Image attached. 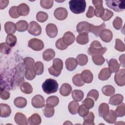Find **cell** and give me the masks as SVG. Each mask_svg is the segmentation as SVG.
Instances as JSON below:
<instances>
[{"mask_svg":"<svg viewBox=\"0 0 125 125\" xmlns=\"http://www.w3.org/2000/svg\"><path fill=\"white\" fill-rule=\"evenodd\" d=\"M69 8L74 14H80L84 12L86 1L84 0H72L69 1Z\"/></svg>","mask_w":125,"mask_h":125,"instance_id":"1","label":"cell"},{"mask_svg":"<svg viewBox=\"0 0 125 125\" xmlns=\"http://www.w3.org/2000/svg\"><path fill=\"white\" fill-rule=\"evenodd\" d=\"M43 91L47 94L55 93L58 89V83L57 82L52 79H46L42 84Z\"/></svg>","mask_w":125,"mask_h":125,"instance_id":"2","label":"cell"},{"mask_svg":"<svg viewBox=\"0 0 125 125\" xmlns=\"http://www.w3.org/2000/svg\"><path fill=\"white\" fill-rule=\"evenodd\" d=\"M63 68V62L62 60L59 58L54 59L53 65L48 68L49 73L55 77L59 76Z\"/></svg>","mask_w":125,"mask_h":125,"instance_id":"3","label":"cell"},{"mask_svg":"<svg viewBox=\"0 0 125 125\" xmlns=\"http://www.w3.org/2000/svg\"><path fill=\"white\" fill-rule=\"evenodd\" d=\"M107 6L114 11L119 12L123 11L125 9V1L108 0H105Z\"/></svg>","mask_w":125,"mask_h":125,"instance_id":"4","label":"cell"},{"mask_svg":"<svg viewBox=\"0 0 125 125\" xmlns=\"http://www.w3.org/2000/svg\"><path fill=\"white\" fill-rule=\"evenodd\" d=\"M28 32L33 36H38L41 34L42 28L37 22L32 21L29 24Z\"/></svg>","mask_w":125,"mask_h":125,"instance_id":"5","label":"cell"},{"mask_svg":"<svg viewBox=\"0 0 125 125\" xmlns=\"http://www.w3.org/2000/svg\"><path fill=\"white\" fill-rule=\"evenodd\" d=\"M28 46L35 51H40L44 47L43 42L36 38H33L29 40L28 43Z\"/></svg>","mask_w":125,"mask_h":125,"instance_id":"6","label":"cell"},{"mask_svg":"<svg viewBox=\"0 0 125 125\" xmlns=\"http://www.w3.org/2000/svg\"><path fill=\"white\" fill-rule=\"evenodd\" d=\"M114 80L116 83L120 86H123L125 84V69H121L116 72L114 76Z\"/></svg>","mask_w":125,"mask_h":125,"instance_id":"7","label":"cell"},{"mask_svg":"<svg viewBox=\"0 0 125 125\" xmlns=\"http://www.w3.org/2000/svg\"><path fill=\"white\" fill-rule=\"evenodd\" d=\"M68 15L67 10L63 7H59L56 9L54 12V17L58 20L62 21L65 20Z\"/></svg>","mask_w":125,"mask_h":125,"instance_id":"8","label":"cell"},{"mask_svg":"<svg viewBox=\"0 0 125 125\" xmlns=\"http://www.w3.org/2000/svg\"><path fill=\"white\" fill-rule=\"evenodd\" d=\"M32 105L35 108H42L45 105L44 98L40 95H37L33 97L32 99Z\"/></svg>","mask_w":125,"mask_h":125,"instance_id":"9","label":"cell"},{"mask_svg":"<svg viewBox=\"0 0 125 125\" xmlns=\"http://www.w3.org/2000/svg\"><path fill=\"white\" fill-rule=\"evenodd\" d=\"M76 29L79 34L83 33L88 34L90 30V23L85 21L80 22L77 24Z\"/></svg>","mask_w":125,"mask_h":125,"instance_id":"10","label":"cell"},{"mask_svg":"<svg viewBox=\"0 0 125 125\" xmlns=\"http://www.w3.org/2000/svg\"><path fill=\"white\" fill-rule=\"evenodd\" d=\"M99 36L103 41L105 42H109L112 39L113 34L111 30L107 29H104L101 32Z\"/></svg>","mask_w":125,"mask_h":125,"instance_id":"11","label":"cell"},{"mask_svg":"<svg viewBox=\"0 0 125 125\" xmlns=\"http://www.w3.org/2000/svg\"><path fill=\"white\" fill-rule=\"evenodd\" d=\"M46 33L50 38H55L58 34V29L56 25L53 23H49L46 26Z\"/></svg>","mask_w":125,"mask_h":125,"instance_id":"12","label":"cell"},{"mask_svg":"<svg viewBox=\"0 0 125 125\" xmlns=\"http://www.w3.org/2000/svg\"><path fill=\"white\" fill-rule=\"evenodd\" d=\"M81 77L85 83H91L93 80V76L92 72L89 70H84L81 74Z\"/></svg>","mask_w":125,"mask_h":125,"instance_id":"13","label":"cell"},{"mask_svg":"<svg viewBox=\"0 0 125 125\" xmlns=\"http://www.w3.org/2000/svg\"><path fill=\"white\" fill-rule=\"evenodd\" d=\"M15 123L20 125H26L27 124V120L26 116L22 113L17 112L14 117Z\"/></svg>","mask_w":125,"mask_h":125,"instance_id":"14","label":"cell"},{"mask_svg":"<svg viewBox=\"0 0 125 125\" xmlns=\"http://www.w3.org/2000/svg\"><path fill=\"white\" fill-rule=\"evenodd\" d=\"M62 38L64 42L67 46L72 44L75 40V35L73 34V33L70 31H68L65 33Z\"/></svg>","mask_w":125,"mask_h":125,"instance_id":"15","label":"cell"},{"mask_svg":"<svg viewBox=\"0 0 125 125\" xmlns=\"http://www.w3.org/2000/svg\"><path fill=\"white\" fill-rule=\"evenodd\" d=\"M0 117L2 118L8 117L10 115L11 110L10 106L5 104H0Z\"/></svg>","mask_w":125,"mask_h":125,"instance_id":"16","label":"cell"},{"mask_svg":"<svg viewBox=\"0 0 125 125\" xmlns=\"http://www.w3.org/2000/svg\"><path fill=\"white\" fill-rule=\"evenodd\" d=\"M78 65V62L76 59L73 58H69L65 61L66 68L70 71L74 70Z\"/></svg>","mask_w":125,"mask_h":125,"instance_id":"17","label":"cell"},{"mask_svg":"<svg viewBox=\"0 0 125 125\" xmlns=\"http://www.w3.org/2000/svg\"><path fill=\"white\" fill-rule=\"evenodd\" d=\"M111 73L112 72L109 68H104L100 71L98 78L102 81L106 80L111 76Z\"/></svg>","mask_w":125,"mask_h":125,"instance_id":"18","label":"cell"},{"mask_svg":"<svg viewBox=\"0 0 125 125\" xmlns=\"http://www.w3.org/2000/svg\"><path fill=\"white\" fill-rule=\"evenodd\" d=\"M29 7L24 3H21L17 6V11L20 16H27L29 12Z\"/></svg>","mask_w":125,"mask_h":125,"instance_id":"19","label":"cell"},{"mask_svg":"<svg viewBox=\"0 0 125 125\" xmlns=\"http://www.w3.org/2000/svg\"><path fill=\"white\" fill-rule=\"evenodd\" d=\"M106 27L104 23H103L102 24L99 26H95L92 24H90V32L94 34L96 37L99 36L101 32Z\"/></svg>","mask_w":125,"mask_h":125,"instance_id":"20","label":"cell"},{"mask_svg":"<svg viewBox=\"0 0 125 125\" xmlns=\"http://www.w3.org/2000/svg\"><path fill=\"white\" fill-rule=\"evenodd\" d=\"M123 99L124 97L121 94H115L110 98L109 103L113 105H117L120 104L123 102Z\"/></svg>","mask_w":125,"mask_h":125,"instance_id":"21","label":"cell"},{"mask_svg":"<svg viewBox=\"0 0 125 125\" xmlns=\"http://www.w3.org/2000/svg\"><path fill=\"white\" fill-rule=\"evenodd\" d=\"M107 50L106 47H102L101 48H93L89 47L88 49L87 53L89 55H103Z\"/></svg>","mask_w":125,"mask_h":125,"instance_id":"22","label":"cell"},{"mask_svg":"<svg viewBox=\"0 0 125 125\" xmlns=\"http://www.w3.org/2000/svg\"><path fill=\"white\" fill-rule=\"evenodd\" d=\"M4 29L7 34L11 35L15 33L17 30V27L14 23L11 21H7L5 23Z\"/></svg>","mask_w":125,"mask_h":125,"instance_id":"23","label":"cell"},{"mask_svg":"<svg viewBox=\"0 0 125 125\" xmlns=\"http://www.w3.org/2000/svg\"><path fill=\"white\" fill-rule=\"evenodd\" d=\"M71 91L72 87L69 84L67 83H63L60 89V93L61 95L63 96H68L70 94Z\"/></svg>","mask_w":125,"mask_h":125,"instance_id":"24","label":"cell"},{"mask_svg":"<svg viewBox=\"0 0 125 125\" xmlns=\"http://www.w3.org/2000/svg\"><path fill=\"white\" fill-rule=\"evenodd\" d=\"M109 109L108 105L106 103L101 104L99 107V114L101 117H105L109 112Z\"/></svg>","mask_w":125,"mask_h":125,"instance_id":"25","label":"cell"},{"mask_svg":"<svg viewBox=\"0 0 125 125\" xmlns=\"http://www.w3.org/2000/svg\"><path fill=\"white\" fill-rule=\"evenodd\" d=\"M55 56V52L52 49L48 48L46 49L42 54V58L45 61H50L52 60Z\"/></svg>","mask_w":125,"mask_h":125,"instance_id":"26","label":"cell"},{"mask_svg":"<svg viewBox=\"0 0 125 125\" xmlns=\"http://www.w3.org/2000/svg\"><path fill=\"white\" fill-rule=\"evenodd\" d=\"M42 119L40 116L35 113L30 116L28 119V123L31 125H38L41 123Z\"/></svg>","mask_w":125,"mask_h":125,"instance_id":"27","label":"cell"},{"mask_svg":"<svg viewBox=\"0 0 125 125\" xmlns=\"http://www.w3.org/2000/svg\"><path fill=\"white\" fill-rule=\"evenodd\" d=\"M117 117V116L115 112L112 110H110L108 114L103 118L106 122L110 124H114L116 121Z\"/></svg>","mask_w":125,"mask_h":125,"instance_id":"28","label":"cell"},{"mask_svg":"<svg viewBox=\"0 0 125 125\" xmlns=\"http://www.w3.org/2000/svg\"><path fill=\"white\" fill-rule=\"evenodd\" d=\"M108 63L109 68L113 73L117 72L120 67V64L117 61L114 59H112L108 61Z\"/></svg>","mask_w":125,"mask_h":125,"instance_id":"29","label":"cell"},{"mask_svg":"<svg viewBox=\"0 0 125 125\" xmlns=\"http://www.w3.org/2000/svg\"><path fill=\"white\" fill-rule=\"evenodd\" d=\"M15 105L18 108H23L27 104V101L26 99L22 97H19L15 99L14 101Z\"/></svg>","mask_w":125,"mask_h":125,"instance_id":"30","label":"cell"},{"mask_svg":"<svg viewBox=\"0 0 125 125\" xmlns=\"http://www.w3.org/2000/svg\"><path fill=\"white\" fill-rule=\"evenodd\" d=\"M89 41L88 34L83 33L80 34L76 38V42L80 44H85Z\"/></svg>","mask_w":125,"mask_h":125,"instance_id":"31","label":"cell"},{"mask_svg":"<svg viewBox=\"0 0 125 125\" xmlns=\"http://www.w3.org/2000/svg\"><path fill=\"white\" fill-rule=\"evenodd\" d=\"M79 107V103L75 101H71L68 104V110L71 114L75 115L78 112V109Z\"/></svg>","mask_w":125,"mask_h":125,"instance_id":"32","label":"cell"},{"mask_svg":"<svg viewBox=\"0 0 125 125\" xmlns=\"http://www.w3.org/2000/svg\"><path fill=\"white\" fill-rule=\"evenodd\" d=\"M20 89L23 93L27 94H30L33 91L32 86L29 83L27 82L22 83L20 86Z\"/></svg>","mask_w":125,"mask_h":125,"instance_id":"33","label":"cell"},{"mask_svg":"<svg viewBox=\"0 0 125 125\" xmlns=\"http://www.w3.org/2000/svg\"><path fill=\"white\" fill-rule=\"evenodd\" d=\"M84 97L83 91L80 90H74L72 92V97L76 102H80L82 100Z\"/></svg>","mask_w":125,"mask_h":125,"instance_id":"34","label":"cell"},{"mask_svg":"<svg viewBox=\"0 0 125 125\" xmlns=\"http://www.w3.org/2000/svg\"><path fill=\"white\" fill-rule=\"evenodd\" d=\"M94 117L95 116L93 112H89L87 115L83 117L84 122L83 123V125H94L95 124L94 123Z\"/></svg>","mask_w":125,"mask_h":125,"instance_id":"35","label":"cell"},{"mask_svg":"<svg viewBox=\"0 0 125 125\" xmlns=\"http://www.w3.org/2000/svg\"><path fill=\"white\" fill-rule=\"evenodd\" d=\"M46 105L54 107L58 104L59 103V99L58 97L56 96H51L46 99Z\"/></svg>","mask_w":125,"mask_h":125,"instance_id":"36","label":"cell"},{"mask_svg":"<svg viewBox=\"0 0 125 125\" xmlns=\"http://www.w3.org/2000/svg\"><path fill=\"white\" fill-rule=\"evenodd\" d=\"M102 91L104 95L110 96L115 93V88L112 85H106L103 87L102 88Z\"/></svg>","mask_w":125,"mask_h":125,"instance_id":"37","label":"cell"},{"mask_svg":"<svg viewBox=\"0 0 125 125\" xmlns=\"http://www.w3.org/2000/svg\"><path fill=\"white\" fill-rule=\"evenodd\" d=\"M17 30L19 32H24L27 30L28 27V23L26 21L21 20L18 21L16 24Z\"/></svg>","mask_w":125,"mask_h":125,"instance_id":"38","label":"cell"},{"mask_svg":"<svg viewBox=\"0 0 125 125\" xmlns=\"http://www.w3.org/2000/svg\"><path fill=\"white\" fill-rule=\"evenodd\" d=\"M42 111L44 116L47 118L52 117L54 114V109L53 107L48 106L46 104L44 105V107Z\"/></svg>","mask_w":125,"mask_h":125,"instance_id":"39","label":"cell"},{"mask_svg":"<svg viewBox=\"0 0 125 125\" xmlns=\"http://www.w3.org/2000/svg\"><path fill=\"white\" fill-rule=\"evenodd\" d=\"M76 60L78 64L81 66H83L87 63L88 57L86 55L79 54L77 56Z\"/></svg>","mask_w":125,"mask_h":125,"instance_id":"40","label":"cell"},{"mask_svg":"<svg viewBox=\"0 0 125 125\" xmlns=\"http://www.w3.org/2000/svg\"><path fill=\"white\" fill-rule=\"evenodd\" d=\"M34 68L37 75H41L43 72V70H44L43 64L41 62L38 61L36 62L34 64Z\"/></svg>","mask_w":125,"mask_h":125,"instance_id":"41","label":"cell"},{"mask_svg":"<svg viewBox=\"0 0 125 125\" xmlns=\"http://www.w3.org/2000/svg\"><path fill=\"white\" fill-rule=\"evenodd\" d=\"M115 113L118 117H123L125 115V104L124 103H121L117 106L115 110Z\"/></svg>","mask_w":125,"mask_h":125,"instance_id":"42","label":"cell"},{"mask_svg":"<svg viewBox=\"0 0 125 125\" xmlns=\"http://www.w3.org/2000/svg\"><path fill=\"white\" fill-rule=\"evenodd\" d=\"M24 65L25 69L34 68V60L33 58L30 57H26L24 59Z\"/></svg>","mask_w":125,"mask_h":125,"instance_id":"43","label":"cell"},{"mask_svg":"<svg viewBox=\"0 0 125 125\" xmlns=\"http://www.w3.org/2000/svg\"><path fill=\"white\" fill-rule=\"evenodd\" d=\"M72 82L73 83L77 86H82L84 84V83L81 78L80 74H77L73 76L72 78Z\"/></svg>","mask_w":125,"mask_h":125,"instance_id":"44","label":"cell"},{"mask_svg":"<svg viewBox=\"0 0 125 125\" xmlns=\"http://www.w3.org/2000/svg\"><path fill=\"white\" fill-rule=\"evenodd\" d=\"M95 15L98 17H101L104 15V8L103 6L102 3L97 4L95 6Z\"/></svg>","mask_w":125,"mask_h":125,"instance_id":"45","label":"cell"},{"mask_svg":"<svg viewBox=\"0 0 125 125\" xmlns=\"http://www.w3.org/2000/svg\"><path fill=\"white\" fill-rule=\"evenodd\" d=\"M36 75V73L35 71L34 68L25 69V77L26 79L28 80H32L35 78Z\"/></svg>","mask_w":125,"mask_h":125,"instance_id":"46","label":"cell"},{"mask_svg":"<svg viewBox=\"0 0 125 125\" xmlns=\"http://www.w3.org/2000/svg\"><path fill=\"white\" fill-rule=\"evenodd\" d=\"M48 17V14L42 11L38 12L36 15V19L40 22H43L47 20Z\"/></svg>","mask_w":125,"mask_h":125,"instance_id":"47","label":"cell"},{"mask_svg":"<svg viewBox=\"0 0 125 125\" xmlns=\"http://www.w3.org/2000/svg\"><path fill=\"white\" fill-rule=\"evenodd\" d=\"M92 60L93 62L98 65H102L105 59L103 57L102 55H94L92 57Z\"/></svg>","mask_w":125,"mask_h":125,"instance_id":"48","label":"cell"},{"mask_svg":"<svg viewBox=\"0 0 125 125\" xmlns=\"http://www.w3.org/2000/svg\"><path fill=\"white\" fill-rule=\"evenodd\" d=\"M17 40V38L15 36L12 34L8 35L6 38V42L10 47H13L16 44Z\"/></svg>","mask_w":125,"mask_h":125,"instance_id":"49","label":"cell"},{"mask_svg":"<svg viewBox=\"0 0 125 125\" xmlns=\"http://www.w3.org/2000/svg\"><path fill=\"white\" fill-rule=\"evenodd\" d=\"M0 51L4 54H8L11 52V47L6 43L2 42L0 45Z\"/></svg>","mask_w":125,"mask_h":125,"instance_id":"50","label":"cell"},{"mask_svg":"<svg viewBox=\"0 0 125 125\" xmlns=\"http://www.w3.org/2000/svg\"><path fill=\"white\" fill-rule=\"evenodd\" d=\"M115 49L120 52H123L125 50V44L123 42L119 39H116L115 41Z\"/></svg>","mask_w":125,"mask_h":125,"instance_id":"51","label":"cell"},{"mask_svg":"<svg viewBox=\"0 0 125 125\" xmlns=\"http://www.w3.org/2000/svg\"><path fill=\"white\" fill-rule=\"evenodd\" d=\"M89 113V109L86 107L83 104L79 106L78 109V113L81 117H84Z\"/></svg>","mask_w":125,"mask_h":125,"instance_id":"52","label":"cell"},{"mask_svg":"<svg viewBox=\"0 0 125 125\" xmlns=\"http://www.w3.org/2000/svg\"><path fill=\"white\" fill-rule=\"evenodd\" d=\"M40 4L42 7L45 9H50L53 4V0H41Z\"/></svg>","mask_w":125,"mask_h":125,"instance_id":"53","label":"cell"},{"mask_svg":"<svg viewBox=\"0 0 125 125\" xmlns=\"http://www.w3.org/2000/svg\"><path fill=\"white\" fill-rule=\"evenodd\" d=\"M113 12L108 10V9H104V15L101 18L104 21H107L110 20L113 16Z\"/></svg>","mask_w":125,"mask_h":125,"instance_id":"54","label":"cell"},{"mask_svg":"<svg viewBox=\"0 0 125 125\" xmlns=\"http://www.w3.org/2000/svg\"><path fill=\"white\" fill-rule=\"evenodd\" d=\"M123 21L121 18L119 17H116L113 21V26L117 30H119L122 28Z\"/></svg>","mask_w":125,"mask_h":125,"instance_id":"55","label":"cell"},{"mask_svg":"<svg viewBox=\"0 0 125 125\" xmlns=\"http://www.w3.org/2000/svg\"><path fill=\"white\" fill-rule=\"evenodd\" d=\"M56 47L60 50H64L67 48V45L64 42L62 38H60L56 42Z\"/></svg>","mask_w":125,"mask_h":125,"instance_id":"56","label":"cell"},{"mask_svg":"<svg viewBox=\"0 0 125 125\" xmlns=\"http://www.w3.org/2000/svg\"><path fill=\"white\" fill-rule=\"evenodd\" d=\"M82 104L88 109L92 108L94 105V100L91 98L87 97L84 101H83Z\"/></svg>","mask_w":125,"mask_h":125,"instance_id":"57","label":"cell"},{"mask_svg":"<svg viewBox=\"0 0 125 125\" xmlns=\"http://www.w3.org/2000/svg\"><path fill=\"white\" fill-rule=\"evenodd\" d=\"M9 13L10 17L13 19L18 18L20 16L17 11V6H13L11 7L9 10Z\"/></svg>","mask_w":125,"mask_h":125,"instance_id":"58","label":"cell"},{"mask_svg":"<svg viewBox=\"0 0 125 125\" xmlns=\"http://www.w3.org/2000/svg\"><path fill=\"white\" fill-rule=\"evenodd\" d=\"M87 98H90L92 99L94 101H97L99 97V92L97 90L95 89L91 90L87 95Z\"/></svg>","mask_w":125,"mask_h":125,"instance_id":"59","label":"cell"},{"mask_svg":"<svg viewBox=\"0 0 125 125\" xmlns=\"http://www.w3.org/2000/svg\"><path fill=\"white\" fill-rule=\"evenodd\" d=\"M0 97L1 99L3 100H7L10 97V93L9 92L5 90L1 89Z\"/></svg>","mask_w":125,"mask_h":125,"instance_id":"60","label":"cell"},{"mask_svg":"<svg viewBox=\"0 0 125 125\" xmlns=\"http://www.w3.org/2000/svg\"><path fill=\"white\" fill-rule=\"evenodd\" d=\"M94 15H95V9L93 6H90L88 8L87 12L86 14V16L88 18H90L93 17Z\"/></svg>","mask_w":125,"mask_h":125,"instance_id":"61","label":"cell"},{"mask_svg":"<svg viewBox=\"0 0 125 125\" xmlns=\"http://www.w3.org/2000/svg\"><path fill=\"white\" fill-rule=\"evenodd\" d=\"M90 47L93 48H102V45L99 41H94L91 42Z\"/></svg>","mask_w":125,"mask_h":125,"instance_id":"62","label":"cell"},{"mask_svg":"<svg viewBox=\"0 0 125 125\" xmlns=\"http://www.w3.org/2000/svg\"><path fill=\"white\" fill-rule=\"evenodd\" d=\"M9 3V0H0V9H4Z\"/></svg>","mask_w":125,"mask_h":125,"instance_id":"63","label":"cell"},{"mask_svg":"<svg viewBox=\"0 0 125 125\" xmlns=\"http://www.w3.org/2000/svg\"><path fill=\"white\" fill-rule=\"evenodd\" d=\"M125 54H123L122 55L120 56L119 57V61L121 62V64L123 67H125Z\"/></svg>","mask_w":125,"mask_h":125,"instance_id":"64","label":"cell"}]
</instances>
